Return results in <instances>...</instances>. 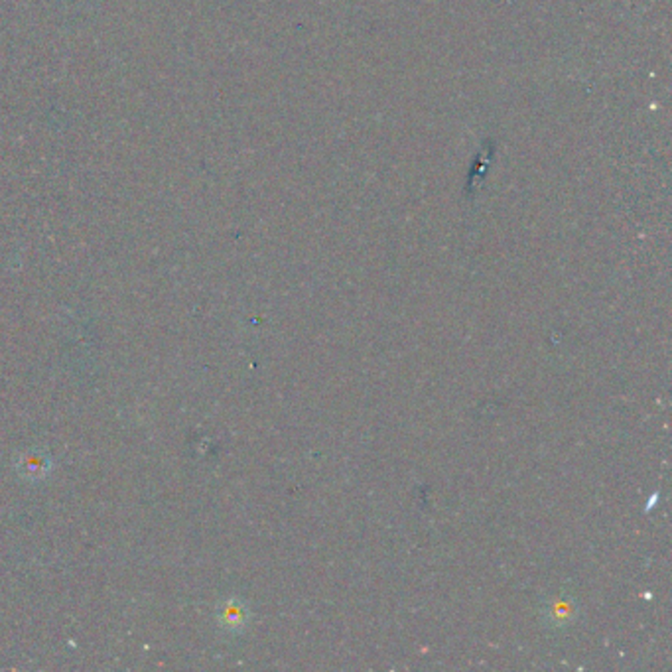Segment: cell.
<instances>
[{
	"mask_svg": "<svg viewBox=\"0 0 672 672\" xmlns=\"http://www.w3.org/2000/svg\"><path fill=\"white\" fill-rule=\"evenodd\" d=\"M18 472L23 477L30 479V482H38V479L46 477L50 472V460L46 454L41 452H26L18 462Z\"/></svg>",
	"mask_w": 672,
	"mask_h": 672,
	"instance_id": "1",
	"label": "cell"
},
{
	"mask_svg": "<svg viewBox=\"0 0 672 672\" xmlns=\"http://www.w3.org/2000/svg\"><path fill=\"white\" fill-rule=\"evenodd\" d=\"M241 613H243L241 607H235V605L227 607V612H226V621L231 623V625L241 623Z\"/></svg>",
	"mask_w": 672,
	"mask_h": 672,
	"instance_id": "2",
	"label": "cell"
}]
</instances>
